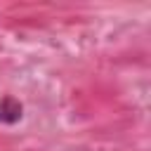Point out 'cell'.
<instances>
[{
  "label": "cell",
  "mask_w": 151,
  "mask_h": 151,
  "mask_svg": "<svg viewBox=\"0 0 151 151\" xmlns=\"http://www.w3.org/2000/svg\"><path fill=\"white\" fill-rule=\"evenodd\" d=\"M21 104L12 97H2L0 99V120L2 123H17L21 118Z\"/></svg>",
  "instance_id": "1"
}]
</instances>
